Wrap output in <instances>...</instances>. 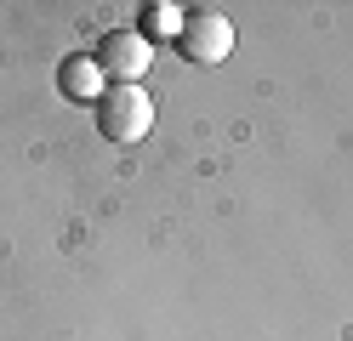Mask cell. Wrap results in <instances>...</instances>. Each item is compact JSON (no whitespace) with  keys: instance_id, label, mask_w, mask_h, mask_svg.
<instances>
[{"instance_id":"6da1fadb","label":"cell","mask_w":353,"mask_h":341,"mask_svg":"<svg viewBox=\"0 0 353 341\" xmlns=\"http://www.w3.org/2000/svg\"><path fill=\"white\" fill-rule=\"evenodd\" d=\"M97 108V131L108 136V143H143V136L154 131V97L143 85H103V97L92 103Z\"/></svg>"},{"instance_id":"7a4b0ae2","label":"cell","mask_w":353,"mask_h":341,"mask_svg":"<svg viewBox=\"0 0 353 341\" xmlns=\"http://www.w3.org/2000/svg\"><path fill=\"white\" fill-rule=\"evenodd\" d=\"M176 52H183L188 63H200V68L223 63L234 52V23L223 12H211V6H188L183 12V29H176Z\"/></svg>"},{"instance_id":"3957f363","label":"cell","mask_w":353,"mask_h":341,"mask_svg":"<svg viewBox=\"0 0 353 341\" xmlns=\"http://www.w3.org/2000/svg\"><path fill=\"white\" fill-rule=\"evenodd\" d=\"M92 63H97V74H103L108 85H137V80L148 74V63H154V45L143 40V29H108V34L97 40Z\"/></svg>"},{"instance_id":"277c9868","label":"cell","mask_w":353,"mask_h":341,"mask_svg":"<svg viewBox=\"0 0 353 341\" xmlns=\"http://www.w3.org/2000/svg\"><path fill=\"white\" fill-rule=\"evenodd\" d=\"M57 91H63L69 103H97V97H103V74H97V63L85 57V52L63 57V63H57Z\"/></svg>"},{"instance_id":"5b68a950","label":"cell","mask_w":353,"mask_h":341,"mask_svg":"<svg viewBox=\"0 0 353 341\" xmlns=\"http://www.w3.org/2000/svg\"><path fill=\"white\" fill-rule=\"evenodd\" d=\"M176 29H183V17H176V6H165V0H148L143 6V40H176Z\"/></svg>"}]
</instances>
